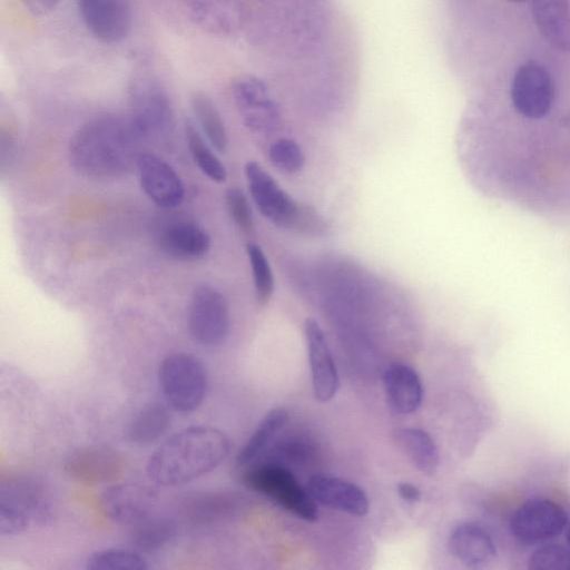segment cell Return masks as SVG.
I'll use <instances>...</instances> for the list:
<instances>
[{
  "mask_svg": "<svg viewBox=\"0 0 570 570\" xmlns=\"http://www.w3.org/2000/svg\"><path fill=\"white\" fill-rule=\"evenodd\" d=\"M190 105L196 122L206 136L207 141L217 151H225L228 145V135L216 105L203 92H195L191 96Z\"/></svg>",
  "mask_w": 570,
  "mask_h": 570,
  "instance_id": "cb8c5ba5",
  "label": "cell"
},
{
  "mask_svg": "<svg viewBox=\"0 0 570 570\" xmlns=\"http://www.w3.org/2000/svg\"><path fill=\"white\" fill-rule=\"evenodd\" d=\"M271 163L286 174H296L305 164V156L301 146L291 138H279L268 148Z\"/></svg>",
  "mask_w": 570,
  "mask_h": 570,
  "instance_id": "1f68e13d",
  "label": "cell"
},
{
  "mask_svg": "<svg viewBox=\"0 0 570 570\" xmlns=\"http://www.w3.org/2000/svg\"><path fill=\"white\" fill-rule=\"evenodd\" d=\"M55 505L47 487L32 476H14L0 487V534L17 535L31 524L52 522Z\"/></svg>",
  "mask_w": 570,
  "mask_h": 570,
  "instance_id": "277c9868",
  "label": "cell"
},
{
  "mask_svg": "<svg viewBox=\"0 0 570 570\" xmlns=\"http://www.w3.org/2000/svg\"><path fill=\"white\" fill-rule=\"evenodd\" d=\"M158 246L168 258L194 262L207 255L210 249V237L198 224L177 220L161 229Z\"/></svg>",
  "mask_w": 570,
  "mask_h": 570,
  "instance_id": "ac0fdd59",
  "label": "cell"
},
{
  "mask_svg": "<svg viewBox=\"0 0 570 570\" xmlns=\"http://www.w3.org/2000/svg\"><path fill=\"white\" fill-rule=\"evenodd\" d=\"M567 523V513L558 503L546 498H532L513 512L510 529L519 542L532 546L559 537Z\"/></svg>",
  "mask_w": 570,
  "mask_h": 570,
  "instance_id": "30bf717a",
  "label": "cell"
},
{
  "mask_svg": "<svg viewBox=\"0 0 570 570\" xmlns=\"http://www.w3.org/2000/svg\"><path fill=\"white\" fill-rule=\"evenodd\" d=\"M451 554L462 564L476 568L489 563L497 554V546L487 528L465 521L453 528L448 540Z\"/></svg>",
  "mask_w": 570,
  "mask_h": 570,
  "instance_id": "d6986e66",
  "label": "cell"
},
{
  "mask_svg": "<svg viewBox=\"0 0 570 570\" xmlns=\"http://www.w3.org/2000/svg\"><path fill=\"white\" fill-rule=\"evenodd\" d=\"M124 466L121 453L102 445L78 448L68 454L63 464L70 478L87 484L115 481L122 473Z\"/></svg>",
  "mask_w": 570,
  "mask_h": 570,
  "instance_id": "9a60e30c",
  "label": "cell"
},
{
  "mask_svg": "<svg viewBox=\"0 0 570 570\" xmlns=\"http://www.w3.org/2000/svg\"><path fill=\"white\" fill-rule=\"evenodd\" d=\"M193 11L198 22L213 31L223 32L237 23L234 11L217 0H194Z\"/></svg>",
  "mask_w": 570,
  "mask_h": 570,
  "instance_id": "4dcf8cb0",
  "label": "cell"
},
{
  "mask_svg": "<svg viewBox=\"0 0 570 570\" xmlns=\"http://www.w3.org/2000/svg\"><path fill=\"white\" fill-rule=\"evenodd\" d=\"M157 498L156 490L149 485L116 483L100 494L99 504L109 520L132 527L153 515Z\"/></svg>",
  "mask_w": 570,
  "mask_h": 570,
  "instance_id": "7c38bea8",
  "label": "cell"
},
{
  "mask_svg": "<svg viewBox=\"0 0 570 570\" xmlns=\"http://www.w3.org/2000/svg\"><path fill=\"white\" fill-rule=\"evenodd\" d=\"M232 95L244 125L250 130L269 132L279 126L278 105L262 79L250 75L236 78Z\"/></svg>",
  "mask_w": 570,
  "mask_h": 570,
  "instance_id": "8fae6325",
  "label": "cell"
},
{
  "mask_svg": "<svg viewBox=\"0 0 570 570\" xmlns=\"http://www.w3.org/2000/svg\"><path fill=\"white\" fill-rule=\"evenodd\" d=\"M187 324L191 337L198 344H222L230 326L229 307L223 293L209 284L197 285L190 296Z\"/></svg>",
  "mask_w": 570,
  "mask_h": 570,
  "instance_id": "ba28073f",
  "label": "cell"
},
{
  "mask_svg": "<svg viewBox=\"0 0 570 570\" xmlns=\"http://www.w3.org/2000/svg\"><path fill=\"white\" fill-rule=\"evenodd\" d=\"M229 450V439L219 429L188 426L171 434L153 452L147 474L161 487L183 485L215 470Z\"/></svg>",
  "mask_w": 570,
  "mask_h": 570,
  "instance_id": "7a4b0ae2",
  "label": "cell"
},
{
  "mask_svg": "<svg viewBox=\"0 0 570 570\" xmlns=\"http://www.w3.org/2000/svg\"><path fill=\"white\" fill-rule=\"evenodd\" d=\"M234 498L226 493H202L187 503V515L195 522L209 523L233 508Z\"/></svg>",
  "mask_w": 570,
  "mask_h": 570,
  "instance_id": "f546056e",
  "label": "cell"
},
{
  "mask_svg": "<svg viewBox=\"0 0 570 570\" xmlns=\"http://www.w3.org/2000/svg\"><path fill=\"white\" fill-rule=\"evenodd\" d=\"M225 204L230 218L237 227L245 233L252 232L254 227L253 215L243 190L236 187L227 189Z\"/></svg>",
  "mask_w": 570,
  "mask_h": 570,
  "instance_id": "836d02e7",
  "label": "cell"
},
{
  "mask_svg": "<svg viewBox=\"0 0 570 570\" xmlns=\"http://www.w3.org/2000/svg\"><path fill=\"white\" fill-rule=\"evenodd\" d=\"M89 570H145L147 561L132 549L107 548L91 553L86 561Z\"/></svg>",
  "mask_w": 570,
  "mask_h": 570,
  "instance_id": "83f0119b",
  "label": "cell"
},
{
  "mask_svg": "<svg viewBox=\"0 0 570 570\" xmlns=\"http://www.w3.org/2000/svg\"><path fill=\"white\" fill-rule=\"evenodd\" d=\"M26 8L36 16L51 13L61 0H21Z\"/></svg>",
  "mask_w": 570,
  "mask_h": 570,
  "instance_id": "e575fe53",
  "label": "cell"
},
{
  "mask_svg": "<svg viewBox=\"0 0 570 570\" xmlns=\"http://www.w3.org/2000/svg\"><path fill=\"white\" fill-rule=\"evenodd\" d=\"M158 382L169 407L189 413L199 407L207 390V375L200 361L188 353L166 356L158 368Z\"/></svg>",
  "mask_w": 570,
  "mask_h": 570,
  "instance_id": "8992f818",
  "label": "cell"
},
{
  "mask_svg": "<svg viewBox=\"0 0 570 570\" xmlns=\"http://www.w3.org/2000/svg\"><path fill=\"white\" fill-rule=\"evenodd\" d=\"M386 400L399 414L415 412L423 401V385L417 372L404 363H392L383 373Z\"/></svg>",
  "mask_w": 570,
  "mask_h": 570,
  "instance_id": "ffe728a7",
  "label": "cell"
},
{
  "mask_svg": "<svg viewBox=\"0 0 570 570\" xmlns=\"http://www.w3.org/2000/svg\"><path fill=\"white\" fill-rule=\"evenodd\" d=\"M169 425L170 414L165 405L147 404L130 421L127 438L136 444H149L163 436Z\"/></svg>",
  "mask_w": 570,
  "mask_h": 570,
  "instance_id": "603a6c76",
  "label": "cell"
},
{
  "mask_svg": "<svg viewBox=\"0 0 570 570\" xmlns=\"http://www.w3.org/2000/svg\"><path fill=\"white\" fill-rule=\"evenodd\" d=\"M185 138L189 154L199 170L210 180L222 184L227 178V170L222 160L204 139L195 122L187 119L185 122Z\"/></svg>",
  "mask_w": 570,
  "mask_h": 570,
  "instance_id": "484cf974",
  "label": "cell"
},
{
  "mask_svg": "<svg viewBox=\"0 0 570 570\" xmlns=\"http://www.w3.org/2000/svg\"><path fill=\"white\" fill-rule=\"evenodd\" d=\"M136 170L141 190L155 205L171 209L183 203V180L167 161L157 155L142 153Z\"/></svg>",
  "mask_w": 570,
  "mask_h": 570,
  "instance_id": "5bb4252c",
  "label": "cell"
},
{
  "mask_svg": "<svg viewBox=\"0 0 570 570\" xmlns=\"http://www.w3.org/2000/svg\"><path fill=\"white\" fill-rule=\"evenodd\" d=\"M288 420V413L282 407L271 410L261 421L237 455L239 465L252 463L269 444L273 438L283 429Z\"/></svg>",
  "mask_w": 570,
  "mask_h": 570,
  "instance_id": "4316f807",
  "label": "cell"
},
{
  "mask_svg": "<svg viewBox=\"0 0 570 570\" xmlns=\"http://www.w3.org/2000/svg\"><path fill=\"white\" fill-rule=\"evenodd\" d=\"M397 493L402 500L409 503L417 502L422 497L420 489L410 482L399 483Z\"/></svg>",
  "mask_w": 570,
  "mask_h": 570,
  "instance_id": "d590c367",
  "label": "cell"
},
{
  "mask_svg": "<svg viewBox=\"0 0 570 570\" xmlns=\"http://www.w3.org/2000/svg\"><path fill=\"white\" fill-rule=\"evenodd\" d=\"M243 481L247 488L271 499L296 517L307 522L317 521L315 500L285 468L275 464L256 466L243 475Z\"/></svg>",
  "mask_w": 570,
  "mask_h": 570,
  "instance_id": "52a82bcc",
  "label": "cell"
},
{
  "mask_svg": "<svg viewBox=\"0 0 570 570\" xmlns=\"http://www.w3.org/2000/svg\"><path fill=\"white\" fill-rule=\"evenodd\" d=\"M509 2H513V3H521V2H524L525 0H507Z\"/></svg>",
  "mask_w": 570,
  "mask_h": 570,
  "instance_id": "74e56055",
  "label": "cell"
},
{
  "mask_svg": "<svg viewBox=\"0 0 570 570\" xmlns=\"http://www.w3.org/2000/svg\"><path fill=\"white\" fill-rule=\"evenodd\" d=\"M306 489L316 502L331 509L356 517L368 512V499L364 491L344 479L324 473L314 474Z\"/></svg>",
  "mask_w": 570,
  "mask_h": 570,
  "instance_id": "e0dca14e",
  "label": "cell"
},
{
  "mask_svg": "<svg viewBox=\"0 0 570 570\" xmlns=\"http://www.w3.org/2000/svg\"><path fill=\"white\" fill-rule=\"evenodd\" d=\"M304 334L314 396L320 402H328L335 396L340 380L326 336L318 322L312 317L305 320Z\"/></svg>",
  "mask_w": 570,
  "mask_h": 570,
  "instance_id": "2e32d148",
  "label": "cell"
},
{
  "mask_svg": "<svg viewBox=\"0 0 570 570\" xmlns=\"http://www.w3.org/2000/svg\"><path fill=\"white\" fill-rule=\"evenodd\" d=\"M88 31L104 43L122 41L131 30L132 13L128 0H77Z\"/></svg>",
  "mask_w": 570,
  "mask_h": 570,
  "instance_id": "4fadbf2b",
  "label": "cell"
},
{
  "mask_svg": "<svg viewBox=\"0 0 570 570\" xmlns=\"http://www.w3.org/2000/svg\"><path fill=\"white\" fill-rule=\"evenodd\" d=\"M534 24L541 37L560 51H570L569 0H531Z\"/></svg>",
  "mask_w": 570,
  "mask_h": 570,
  "instance_id": "44dd1931",
  "label": "cell"
},
{
  "mask_svg": "<svg viewBox=\"0 0 570 570\" xmlns=\"http://www.w3.org/2000/svg\"><path fill=\"white\" fill-rule=\"evenodd\" d=\"M567 543H568V548L570 549V527L567 531Z\"/></svg>",
  "mask_w": 570,
  "mask_h": 570,
  "instance_id": "8d00e7d4",
  "label": "cell"
},
{
  "mask_svg": "<svg viewBox=\"0 0 570 570\" xmlns=\"http://www.w3.org/2000/svg\"><path fill=\"white\" fill-rule=\"evenodd\" d=\"M141 141L129 118L97 116L73 134L68 157L73 169L82 176L116 178L136 168L142 154Z\"/></svg>",
  "mask_w": 570,
  "mask_h": 570,
  "instance_id": "6da1fadb",
  "label": "cell"
},
{
  "mask_svg": "<svg viewBox=\"0 0 570 570\" xmlns=\"http://www.w3.org/2000/svg\"><path fill=\"white\" fill-rule=\"evenodd\" d=\"M129 120L142 140L168 139L175 129L174 109L161 82L139 72L128 87Z\"/></svg>",
  "mask_w": 570,
  "mask_h": 570,
  "instance_id": "5b68a950",
  "label": "cell"
},
{
  "mask_svg": "<svg viewBox=\"0 0 570 570\" xmlns=\"http://www.w3.org/2000/svg\"><path fill=\"white\" fill-rule=\"evenodd\" d=\"M244 173L254 204L274 225L312 235L326 229V223L314 208L294 200L258 163L247 161Z\"/></svg>",
  "mask_w": 570,
  "mask_h": 570,
  "instance_id": "3957f363",
  "label": "cell"
},
{
  "mask_svg": "<svg viewBox=\"0 0 570 570\" xmlns=\"http://www.w3.org/2000/svg\"><path fill=\"white\" fill-rule=\"evenodd\" d=\"M395 438L411 463L421 473L432 475L440 463L439 451L431 435L419 428H402Z\"/></svg>",
  "mask_w": 570,
  "mask_h": 570,
  "instance_id": "7402d4cb",
  "label": "cell"
},
{
  "mask_svg": "<svg viewBox=\"0 0 570 570\" xmlns=\"http://www.w3.org/2000/svg\"><path fill=\"white\" fill-rule=\"evenodd\" d=\"M529 568L534 570H570V549L556 543L541 546L531 554Z\"/></svg>",
  "mask_w": 570,
  "mask_h": 570,
  "instance_id": "d6a6232c",
  "label": "cell"
},
{
  "mask_svg": "<svg viewBox=\"0 0 570 570\" xmlns=\"http://www.w3.org/2000/svg\"><path fill=\"white\" fill-rule=\"evenodd\" d=\"M130 540L139 552L151 553L160 550L175 537L177 527L166 517L150 515L132 525Z\"/></svg>",
  "mask_w": 570,
  "mask_h": 570,
  "instance_id": "d4e9b609",
  "label": "cell"
},
{
  "mask_svg": "<svg viewBox=\"0 0 570 570\" xmlns=\"http://www.w3.org/2000/svg\"><path fill=\"white\" fill-rule=\"evenodd\" d=\"M554 97V80L543 63L528 60L517 68L510 87L515 112L527 119H542L549 115Z\"/></svg>",
  "mask_w": 570,
  "mask_h": 570,
  "instance_id": "9c48e42d",
  "label": "cell"
},
{
  "mask_svg": "<svg viewBox=\"0 0 570 570\" xmlns=\"http://www.w3.org/2000/svg\"><path fill=\"white\" fill-rule=\"evenodd\" d=\"M246 252L252 269L256 301L267 304L273 295L275 281L269 262L263 249L253 242L247 243Z\"/></svg>",
  "mask_w": 570,
  "mask_h": 570,
  "instance_id": "f1b7e54d",
  "label": "cell"
}]
</instances>
